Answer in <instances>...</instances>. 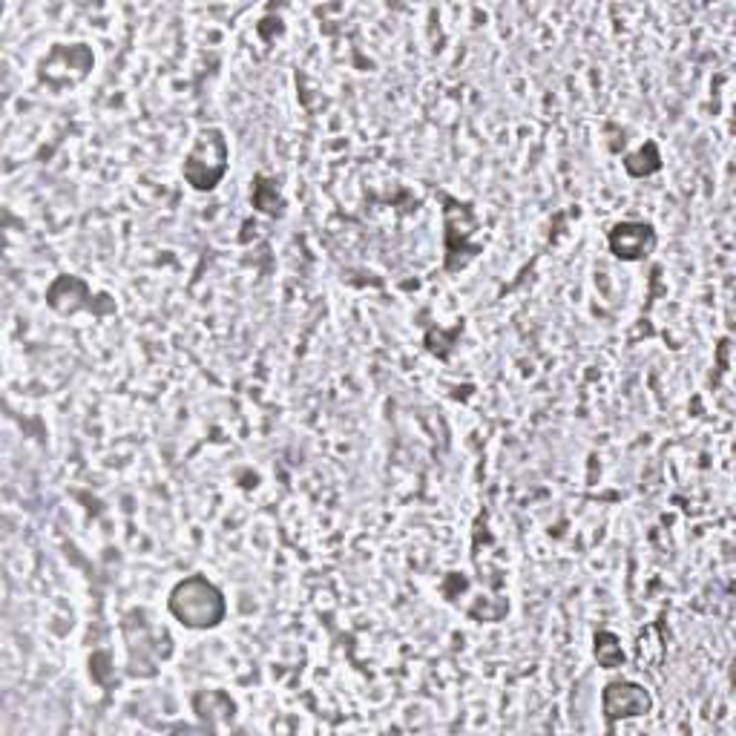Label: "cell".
Wrapping results in <instances>:
<instances>
[{
	"label": "cell",
	"instance_id": "6da1fadb",
	"mask_svg": "<svg viewBox=\"0 0 736 736\" xmlns=\"http://www.w3.org/2000/svg\"><path fill=\"white\" fill-rule=\"evenodd\" d=\"M170 613L184 627L205 630V627H217L224 618V599L208 578L191 576L179 581L170 592Z\"/></svg>",
	"mask_w": 736,
	"mask_h": 736
},
{
	"label": "cell",
	"instance_id": "7a4b0ae2",
	"mask_svg": "<svg viewBox=\"0 0 736 736\" xmlns=\"http://www.w3.org/2000/svg\"><path fill=\"white\" fill-rule=\"evenodd\" d=\"M228 170V142L219 130H201L184 159V179L196 191H213Z\"/></svg>",
	"mask_w": 736,
	"mask_h": 736
},
{
	"label": "cell",
	"instance_id": "3957f363",
	"mask_svg": "<svg viewBox=\"0 0 736 736\" xmlns=\"http://www.w3.org/2000/svg\"><path fill=\"white\" fill-rule=\"evenodd\" d=\"M601 704H604V713H608L610 720H627V716H645L653 702H650L648 690L639 688V685H633V682H613V685L604 688Z\"/></svg>",
	"mask_w": 736,
	"mask_h": 736
},
{
	"label": "cell",
	"instance_id": "277c9868",
	"mask_svg": "<svg viewBox=\"0 0 736 736\" xmlns=\"http://www.w3.org/2000/svg\"><path fill=\"white\" fill-rule=\"evenodd\" d=\"M653 245H657V233L645 222H622L610 231V250L627 262L648 257Z\"/></svg>",
	"mask_w": 736,
	"mask_h": 736
},
{
	"label": "cell",
	"instance_id": "5b68a950",
	"mask_svg": "<svg viewBox=\"0 0 736 736\" xmlns=\"http://www.w3.org/2000/svg\"><path fill=\"white\" fill-rule=\"evenodd\" d=\"M596 659H599L604 667H618V664L625 662V653H622V645L613 633H599L596 636Z\"/></svg>",
	"mask_w": 736,
	"mask_h": 736
}]
</instances>
